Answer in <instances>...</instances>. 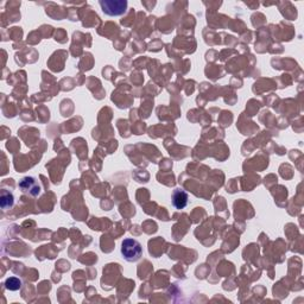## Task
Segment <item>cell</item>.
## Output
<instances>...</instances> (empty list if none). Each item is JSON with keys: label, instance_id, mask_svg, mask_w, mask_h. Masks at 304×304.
Returning <instances> with one entry per match:
<instances>
[{"label": "cell", "instance_id": "1", "mask_svg": "<svg viewBox=\"0 0 304 304\" xmlns=\"http://www.w3.org/2000/svg\"><path fill=\"white\" fill-rule=\"evenodd\" d=\"M121 254L125 260L130 261V263H135L143 255V247L137 240L125 239L121 242Z\"/></svg>", "mask_w": 304, "mask_h": 304}, {"label": "cell", "instance_id": "2", "mask_svg": "<svg viewBox=\"0 0 304 304\" xmlns=\"http://www.w3.org/2000/svg\"><path fill=\"white\" fill-rule=\"evenodd\" d=\"M99 4H100L102 12L111 17L125 15L127 11V6H129L126 0H101Z\"/></svg>", "mask_w": 304, "mask_h": 304}, {"label": "cell", "instance_id": "3", "mask_svg": "<svg viewBox=\"0 0 304 304\" xmlns=\"http://www.w3.org/2000/svg\"><path fill=\"white\" fill-rule=\"evenodd\" d=\"M20 190L24 194H30L33 196L39 195L41 193V186H39L38 182L36 181L34 177H24L20 180V182L18 183Z\"/></svg>", "mask_w": 304, "mask_h": 304}, {"label": "cell", "instance_id": "4", "mask_svg": "<svg viewBox=\"0 0 304 304\" xmlns=\"http://www.w3.org/2000/svg\"><path fill=\"white\" fill-rule=\"evenodd\" d=\"M172 204L176 209H183L188 204V194L183 189L177 188L172 193Z\"/></svg>", "mask_w": 304, "mask_h": 304}, {"label": "cell", "instance_id": "5", "mask_svg": "<svg viewBox=\"0 0 304 304\" xmlns=\"http://www.w3.org/2000/svg\"><path fill=\"white\" fill-rule=\"evenodd\" d=\"M13 202H15V200H13L12 194L9 193V191H6V190H2L1 191V201H0L2 209L5 210V209H7V208H11L13 206Z\"/></svg>", "mask_w": 304, "mask_h": 304}, {"label": "cell", "instance_id": "6", "mask_svg": "<svg viewBox=\"0 0 304 304\" xmlns=\"http://www.w3.org/2000/svg\"><path fill=\"white\" fill-rule=\"evenodd\" d=\"M5 287L7 290H11V291H17V290L22 287V281L17 278V277H10L5 282Z\"/></svg>", "mask_w": 304, "mask_h": 304}]
</instances>
